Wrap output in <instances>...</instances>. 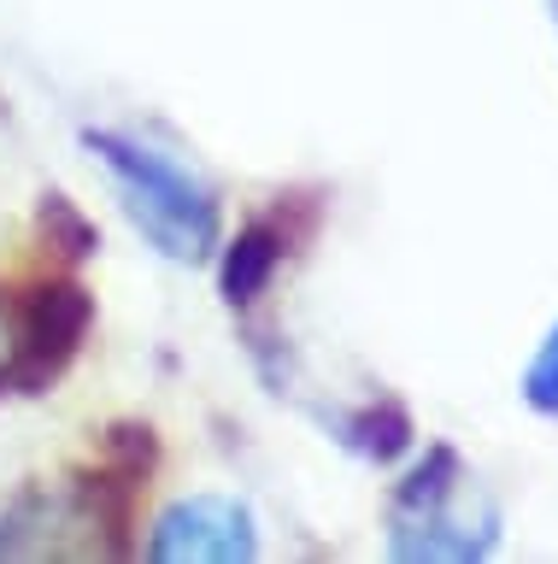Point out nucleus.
<instances>
[{"label": "nucleus", "mask_w": 558, "mask_h": 564, "mask_svg": "<svg viewBox=\"0 0 558 564\" xmlns=\"http://www.w3.org/2000/svg\"><path fill=\"white\" fill-rule=\"evenodd\" d=\"M83 148L107 165L124 212L165 259L195 264L206 253H218V229H223L218 194L206 188L183 159H171L165 148L135 141L124 130H83Z\"/></svg>", "instance_id": "obj_1"}, {"label": "nucleus", "mask_w": 558, "mask_h": 564, "mask_svg": "<svg viewBox=\"0 0 558 564\" xmlns=\"http://www.w3.org/2000/svg\"><path fill=\"white\" fill-rule=\"evenodd\" d=\"M7 324V352H0V394H47L95 329V300L77 276L47 271L30 276L0 306Z\"/></svg>", "instance_id": "obj_2"}, {"label": "nucleus", "mask_w": 558, "mask_h": 564, "mask_svg": "<svg viewBox=\"0 0 558 564\" xmlns=\"http://www.w3.org/2000/svg\"><path fill=\"white\" fill-rule=\"evenodd\" d=\"M470 476L452 447H435L389 506L394 558H488L494 553V511H470Z\"/></svg>", "instance_id": "obj_3"}, {"label": "nucleus", "mask_w": 558, "mask_h": 564, "mask_svg": "<svg viewBox=\"0 0 558 564\" xmlns=\"http://www.w3.org/2000/svg\"><path fill=\"white\" fill-rule=\"evenodd\" d=\"M160 465V441L147 423H112L95 447V465L77 482V518L100 553H135V518H142V488Z\"/></svg>", "instance_id": "obj_4"}, {"label": "nucleus", "mask_w": 558, "mask_h": 564, "mask_svg": "<svg viewBox=\"0 0 558 564\" xmlns=\"http://www.w3.org/2000/svg\"><path fill=\"white\" fill-rule=\"evenodd\" d=\"M147 558L160 564H188V558H212V564H248L259 553L253 535V511L230 500V494H195V500H177L153 523V535L142 546Z\"/></svg>", "instance_id": "obj_5"}, {"label": "nucleus", "mask_w": 558, "mask_h": 564, "mask_svg": "<svg viewBox=\"0 0 558 564\" xmlns=\"http://www.w3.org/2000/svg\"><path fill=\"white\" fill-rule=\"evenodd\" d=\"M283 253H288L283 218H248L230 241H223V253H218V289H223V300H230V306H253V300L271 289Z\"/></svg>", "instance_id": "obj_6"}, {"label": "nucleus", "mask_w": 558, "mask_h": 564, "mask_svg": "<svg viewBox=\"0 0 558 564\" xmlns=\"http://www.w3.org/2000/svg\"><path fill=\"white\" fill-rule=\"evenodd\" d=\"M36 224H42V236H47V247L65 259V264H83L100 247V236H95V224H89V212H83L77 200H65V194H47V200L36 206Z\"/></svg>", "instance_id": "obj_7"}, {"label": "nucleus", "mask_w": 558, "mask_h": 564, "mask_svg": "<svg viewBox=\"0 0 558 564\" xmlns=\"http://www.w3.org/2000/svg\"><path fill=\"white\" fill-rule=\"evenodd\" d=\"M347 441L364 453V458H394V453H406L412 447V423L400 405H364L359 417H347L341 423Z\"/></svg>", "instance_id": "obj_8"}, {"label": "nucleus", "mask_w": 558, "mask_h": 564, "mask_svg": "<svg viewBox=\"0 0 558 564\" xmlns=\"http://www.w3.org/2000/svg\"><path fill=\"white\" fill-rule=\"evenodd\" d=\"M523 400H529L535 412L558 417V324H552L547 341H540V352L529 359V370H523Z\"/></svg>", "instance_id": "obj_9"}]
</instances>
